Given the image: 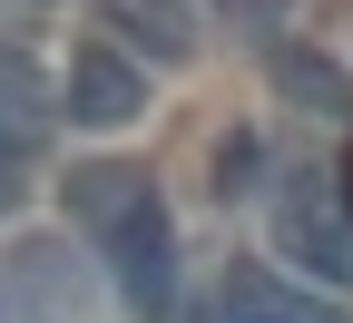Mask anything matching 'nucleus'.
Returning <instances> with one entry per match:
<instances>
[{
  "label": "nucleus",
  "instance_id": "1",
  "mask_svg": "<svg viewBox=\"0 0 353 323\" xmlns=\"http://www.w3.org/2000/svg\"><path fill=\"white\" fill-rule=\"evenodd\" d=\"M69 216L99 236L128 304H167L176 294V225H167V206L148 187V167H79L69 176Z\"/></svg>",
  "mask_w": 353,
  "mask_h": 323
},
{
  "label": "nucleus",
  "instance_id": "2",
  "mask_svg": "<svg viewBox=\"0 0 353 323\" xmlns=\"http://www.w3.org/2000/svg\"><path fill=\"white\" fill-rule=\"evenodd\" d=\"M275 255L304 264L314 284L353 294V206H343L334 176H294V187L275 196Z\"/></svg>",
  "mask_w": 353,
  "mask_h": 323
},
{
  "label": "nucleus",
  "instance_id": "3",
  "mask_svg": "<svg viewBox=\"0 0 353 323\" xmlns=\"http://www.w3.org/2000/svg\"><path fill=\"white\" fill-rule=\"evenodd\" d=\"M138 108H148V79L128 69L118 50H79L69 59V88H59V118L69 127H128Z\"/></svg>",
  "mask_w": 353,
  "mask_h": 323
},
{
  "label": "nucleus",
  "instance_id": "4",
  "mask_svg": "<svg viewBox=\"0 0 353 323\" xmlns=\"http://www.w3.org/2000/svg\"><path fill=\"white\" fill-rule=\"evenodd\" d=\"M216 323H343L324 294H304V284H285L275 264H236L226 274V304H216Z\"/></svg>",
  "mask_w": 353,
  "mask_h": 323
},
{
  "label": "nucleus",
  "instance_id": "5",
  "mask_svg": "<svg viewBox=\"0 0 353 323\" xmlns=\"http://www.w3.org/2000/svg\"><path fill=\"white\" fill-rule=\"evenodd\" d=\"M10 284H20V304H30L39 323H79V313H88V274H79L69 245H20V255H10Z\"/></svg>",
  "mask_w": 353,
  "mask_h": 323
},
{
  "label": "nucleus",
  "instance_id": "6",
  "mask_svg": "<svg viewBox=\"0 0 353 323\" xmlns=\"http://www.w3.org/2000/svg\"><path fill=\"white\" fill-rule=\"evenodd\" d=\"M50 127H59V88L39 79V69H30L20 50H0V137H10V147L30 157V147H39Z\"/></svg>",
  "mask_w": 353,
  "mask_h": 323
},
{
  "label": "nucleus",
  "instance_id": "7",
  "mask_svg": "<svg viewBox=\"0 0 353 323\" xmlns=\"http://www.w3.org/2000/svg\"><path fill=\"white\" fill-rule=\"evenodd\" d=\"M108 30L128 39V50H148V59H196V20H187V0H108Z\"/></svg>",
  "mask_w": 353,
  "mask_h": 323
},
{
  "label": "nucleus",
  "instance_id": "8",
  "mask_svg": "<svg viewBox=\"0 0 353 323\" xmlns=\"http://www.w3.org/2000/svg\"><path fill=\"white\" fill-rule=\"evenodd\" d=\"M275 79L294 88V98H314V108H334V118L353 108V88H343V69H334V59H314V50H275Z\"/></svg>",
  "mask_w": 353,
  "mask_h": 323
},
{
  "label": "nucleus",
  "instance_id": "9",
  "mask_svg": "<svg viewBox=\"0 0 353 323\" xmlns=\"http://www.w3.org/2000/svg\"><path fill=\"white\" fill-rule=\"evenodd\" d=\"M20 167H30V157H20V147H10V137H0V216H10V206H20V196H30V187H20Z\"/></svg>",
  "mask_w": 353,
  "mask_h": 323
},
{
  "label": "nucleus",
  "instance_id": "10",
  "mask_svg": "<svg viewBox=\"0 0 353 323\" xmlns=\"http://www.w3.org/2000/svg\"><path fill=\"white\" fill-rule=\"evenodd\" d=\"M343 206H353V147H343Z\"/></svg>",
  "mask_w": 353,
  "mask_h": 323
}]
</instances>
